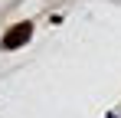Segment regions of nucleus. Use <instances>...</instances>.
<instances>
[{"label": "nucleus", "instance_id": "1", "mask_svg": "<svg viewBox=\"0 0 121 118\" xmlns=\"http://www.w3.org/2000/svg\"><path fill=\"white\" fill-rule=\"evenodd\" d=\"M30 36H33V23L30 20H23V23H13L7 33H3V39H0V49H20V46H26L30 43Z\"/></svg>", "mask_w": 121, "mask_h": 118}]
</instances>
